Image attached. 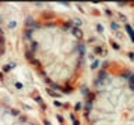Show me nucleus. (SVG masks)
<instances>
[{
    "label": "nucleus",
    "mask_w": 134,
    "mask_h": 125,
    "mask_svg": "<svg viewBox=\"0 0 134 125\" xmlns=\"http://www.w3.org/2000/svg\"><path fill=\"white\" fill-rule=\"evenodd\" d=\"M71 31H73V35H74L77 39H81L82 38V32H81V29H80V28L73 27V28H71Z\"/></svg>",
    "instance_id": "nucleus-1"
},
{
    "label": "nucleus",
    "mask_w": 134,
    "mask_h": 125,
    "mask_svg": "<svg viewBox=\"0 0 134 125\" xmlns=\"http://www.w3.org/2000/svg\"><path fill=\"white\" fill-rule=\"evenodd\" d=\"M110 45H112V46H113V49H116V50H120V46H119V45H117L116 42H110Z\"/></svg>",
    "instance_id": "nucleus-7"
},
{
    "label": "nucleus",
    "mask_w": 134,
    "mask_h": 125,
    "mask_svg": "<svg viewBox=\"0 0 134 125\" xmlns=\"http://www.w3.org/2000/svg\"><path fill=\"white\" fill-rule=\"evenodd\" d=\"M74 108H75V110H81V108H82V104L81 103H75V106H74Z\"/></svg>",
    "instance_id": "nucleus-9"
},
{
    "label": "nucleus",
    "mask_w": 134,
    "mask_h": 125,
    "mask_svg": "<svg viewBox=\"0 0 134 125\" xmlns=\"http://www.w3.org/2000/svg\"><path fill=\"white\" fill-rule=\"evenodd\" d=\"M71 120H73V125H80V122H78L77 120H75L74 115H71Z\"/></svg>",
    "instance_id": "nucleus-12"
},
{
    "label": "nucleus",
    "mask_w": 134,
    "mask_h": 125,
    "mask_svg": "<svg viewBox=\"0 0 134 125\" xmlns=\"http://www.w3.org/2000/svg\"><path fill=\"white\" fill-rule=\"evenodd\" d=\"M4 43V40H3V38H0V45H3Z\"/></svg>",
    "instance_id": "nucleus-22"
},
{
    "label": "nucleus",
    "mask_w": 134,
    "mask_h": 125,
    "mask_svg": "<svg viewBox=\"0 0 134 125\" xmlns=\"http://www.w3.org/2000/svg\"><path fill=\"white\" fill-rule=\"evenodd\" d=\"M110 28L115 29V31H117V29H119V25H117L116 22H110Z\"/></svg>",
    "instance_id": "nucleus-5"
},
{
    "label": "nucleus",
    "mask_w": 134,
    "mask_h": 125,
    "mask_svg": "<svg viewBox=\"0 0 134 125\" xmlns=\"http://www.w3.org/2000/svg\"><path fill=\"white\" fill-rule=\"evenodd\" d=\"M105 76H106V71H103V69H102V71L99 72V79H103Z\"/></svg>",
    "instance_id": "nucleus-8"
},
{
    "label": "nucleus",
    "mask_w": 134,
    "mask_h": 125,
    "mask_svg": "<svg viewBox=\"0 0 134 125\" xmlns=\"http://www.w3.org/2000/svg\"><path fill=\"white\" fill-rule=\"evenodd\" d=\"M13 65H14V64H6V65L3 67V71H4V72H8V71L11 69V67H13Z\"/></svg>",
    "instance_id": "nucleus-4"
},
{
    "label": "nucleus",
    "mask_w": 134,
    "mask_h": 125,
    "mask_svg": "<svg viewBox=\"0 0 134 125\" xmlns=\"http://www.w3.org/2000/svg\"><path fill=\"white\" fill-rule=\"evenodd\" d=\"M126 31H127V33L130 35V38H131V42L134 43V31H133V28L130 27L129 24H126Z\"/></svg>",
    "instance_id": "nucleus-2"
},
{
    "label": "nucleus",
    "mask_w": 134,
    "mask_h": 125,
    "mask_svg": "<svg viewBox=\"0 0 134 125\" xmlns=\"http://www.w3.org/2000/svg\"><path fill=\"white\" fill-rule=\"evenodd\" d=\"M43 125H52V124H50V122L48 121V120H43Z\"/></svg>",
    "instance_id": "nucleus-20"
},
{
    "label": "nucleus",
    "mask_w": 134,
    "mask_h": 125,
    "mask_svg": "<svg viewBox=\"0 0 134 125\" xmlns=\"http://www.w3.org/2000/svg\"><path fill=\"white\" fill-rule=\"evenodd\" d=\"M53 106H56V107H62L63 104L60 103V101H56V100H55V103H53Z\"/></svg>",
    "instance_id": "nucleus-14"
},
{
    "label": "nucleus",
    "mask_w": 134,
    "mask_h": 125,
    "mask_svg": "<svg viewBox=\"0 0 134 125\" xmlns=\"http://www.w3.org/2000/svg\"><path fill=\"white\" fill-rule=\"evenodd\" d=\"M1 76H3V74H1V72H0V78H1Z\"/></svg>",
    "instance_id": "nucleus-23"
},
{
    "label": "nucleus",
    "mask_w": 134,
    "mask_h": 125,
    "mask_svg": "<svg viewBox=\"0 0 134 125\" xmlns=\"http://www.w3.org/2000/svg\"><path fill=\"white\" fill-rule=\"evenodd\" d=\"M74 22H75V24H77V25H78V27H80V25H81V24H82V21H81V20H80V18H75V20H74Z\"/></svg>",
    "instance_id": "nucleus-13"
},
{
    "label": "nucleus",
    "mask_w": 134,
    "mask_h": 125,
    "mask_svg": "<svg viewBox=\"0 0 134 125\" xmlns=\"http://www.w3.org/2000/svg\"><path fill=\"white\" fill-rule=\"evenodd\" d=\"M96 31H98V32H103V27L101 24H98V25H96Z\"/></svg>",
    "instance_id": "nucleus-11"
},
{
    "label": "nucleus",
    "mask_w": 134,
    "mask_h": 125,
    "mask_svg": "<svg viewBox=\"0 0 134 125\" xmlns=\"http://www.w3.org/2000/svg\"><path fill=\"white\" fill-rule=\"evenodd\" d=\"M15 25H17V22H15V21H11V22H8V28H15Z\"/></svg>",
    "instance_id": "nucleus-10"
},
{
    "label": "nucleus",
    "mask_w": 134,
    "mask_h": 125,
    "mask_svg": "<svg viewBox=\"0 0 134 125\" xmlns=\"http://www.w3.org/2000/svg\"><path fill=\"white\" fill-rule=\"evenodd\" d=\"M98 65H99V60H95V61L92 62V69H96Z\"/></svg>",
    "instance_id": "nucleus-6"
},
{
    "label": "nucleus",
    "mask_w": 134,
    "mask_h": 125,
    "mask_svg": "<svg viewBox=\"0 0 134 125\" xmlns=\"http://www.w3.org/2000/svg\"><path fill=\"white\" fill-rule=\"evenodd\" d=\"M101 52H102V47H95V53H96V54H99Z\"/></svg>",
    "instance_id": "nucleus-18"
},
{
    "label": "nucleus",
    "mask_w": 134,
    "mask_h": 125,
    "mask_svg": "<svg viewBox=\"0 0 134 125\" xmlns=\"http://www.w3.org/2000/svg\"><path fill=\"white\" fill-rule=\"evenodd\" d=\"M15 88H17V89H21V88H22V83H20V82H15Z\"/></svg>",
    "instance_id": "nucleus-17"
},
{
    "label": "nucleus",
    "mask_w": 134,
    "mask_h": 125,
    "mask_svg": "<svg viewBox=\"0 0 134 125\" xmlns=\"http://www.w3.org/2000/svg\"><path fill=\"white\" fill-rule=\"evenodd\" d=\"M46 92H48V93H49V94H50V96H52V97H60V96H62V94L56 93L55 90H52V89H50V88H48V89H46Z\"/></svg>",
    "instance_id": "nucleus-3"
},
{
    "label": "nucleus",
    "mask_w": 134,
    "mask_h": 125,
    "mask_svg": "<svg viewBox=\"0 0 134 125\" xmlns=\"http://www.w3.org/2000/svg\"><path fill=\"white\" fill-rule=\"evenodd\" d=\"M130 88L134 90V78H133V76H131V81H130Z\"/></svg>",
    "instance_id": "nucleus-15"
},
{
    "label": "nucleus",
    "mask_w": 134,
    "mask_h": 125,
    "mask_svg": "<svg viewBox=\"0 0 134 125\" xmlns=\"http://www.w3.org/2000/svg\"><path fill=\"white\" fill-rule=\"evenodd\" d=\"M129 57H130V59L134 61V53H133V52H130V53H129Z\"/></svg>",
    "instance_id": "nucleus-19"
},
{
    "label": "nucleus",
    "mask_w": 134,
    "mask_h": 125,
    "mask_svg": "<svg viewBox=\"0 0 134 125\" xmlns=\"http://www.w3.org/2000/svg\"><path fill=\"white\" fill-rule=\"evenodd\" d=\"M64 29H71V24H70V22L64 24Z\"/></svg>",
    "instance_id": "nucleus-16"
},
{
    "label": "nucleus",
    "mask_w": 134,
    "mask_h": 125,
    "mask_svg": "<svg viewBox=\"0 0 134 125\" xmlns=\"http://www.w3.org/2000/svg\"><path fill=\"white\" fill-rule=\"evenodd\" d=\"M56 117H57V120H59L60 122H63V117H62V115H56Z\"/></svg>",
    "instance_id": "nucleus-21"
}]
</instances>
